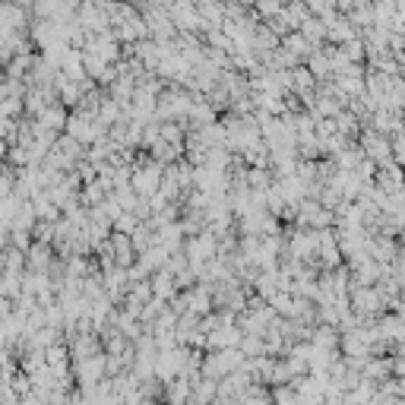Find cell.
Masks as SVG:
<instances>
[{"label": "cell", "instance_id": "3957f363", "mask_svg": "<svg viewBox=\"0 0 405 405\" xmlns=\"http://www.w3.org/2000/svg\"><path fill=\"white\" fill-rule=\"evenodd\" d=\"M10 304H13V301H10L7 294H0V320H7V317L13 314V308H10Z\"/></svg>", "mask_w": 405, "mask_h": 405}, {"label": "cell", "instance_id": "6da1fadb", "mask_svg": "<svg viewBox=\"0 0 405 405\" xmlns=\"http://www.w3.org/2000/svg\"><path fill=\"white\" fill-rule=\"evenodd\" d=\"M7 158H10V165H29V146L26 149H10L7 152Z\"/></svg>", "mask_w": 405, "mask_h": 405}, {"label": "cell", "instance_id": "7a4b0ae2", "mask_svg": "<svg viewBox=\"0 0 405 405\" xmlns=\"http://www.w3.org/2000/svg\"><path fill=\"white\" fill-rule=\"evenodd\" d=\"M13 174L7 171V168H0V196H7V194H13Z\"/></svg>", "mask_w": 405, "mask_h": 405}]
</instances>
